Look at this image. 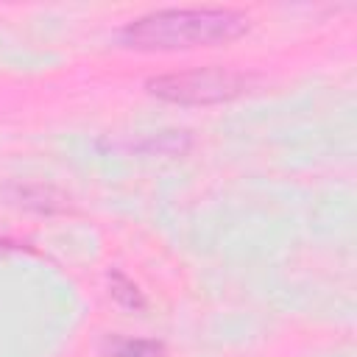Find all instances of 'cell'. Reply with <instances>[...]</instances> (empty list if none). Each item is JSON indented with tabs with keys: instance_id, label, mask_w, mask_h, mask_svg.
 <instances>
[{
	"instance_id": "1",
	"label": "cell",
	"mask_w": 357,
	"mask_h": 357,
	"mask_svg": "<svg viewBox=\"0 0 357 357\" xmlns=\"http://www.w3.org/2000/svg\"><path fill=\"white\" fill-rule=\"evenodd\" d=\"M248 31V17L234 8H159L126 22L117 33L131 50H190L234 42Z\"/></svg>"
},
{
	"instance_id": "3",
	"label": "cell",
	"mask_w": 357,
	"mask_h": 357,
	"mask_svg": "<svg viewBox=\"0 0 357 357\" xmlns=\"http://www.w3.org/2000/svg\"><path fill=\"white\" fill-rule=\"evenodd\" d=\"M109 287H112V296H114L123 307H131V310H142V307H145V298H142L139 287H137L128 276H123L120 271H112V273H109Z\"/></svg>"
},
{
	"instance_id": "4",
	"label": "cell",
	"mask_w": 357,
	"mask_h": 357,
	"mask_svg": "<svg viewBox=\"0 0 357 357\" xmlns=\"http://www.w3.org/2000/svg\"><path fill=\"white\" fill-rule=\"evenodd\" d=\"M112 357H165V346L159 340H117L109 346Z\"/></svg>"
},
{
	"instance_id": "2",
	"label": "cell",
	"mask_w": 357,
	"mask_h": 357,
	"mask_svg": "<svg viewBox=\"0 0 357 357\" xmlns=\"http://www.w3.org/2000/svg\"><path fill=\"white\" fill-rule=\"evenodd\" d=\"M254 84V75L240 70H223V67H201L187 73H167L151 78L145 86L151 95L181 103V106H204V103H220L231 100L243 92H248Z\"/></svg>"
}]
</instances>
